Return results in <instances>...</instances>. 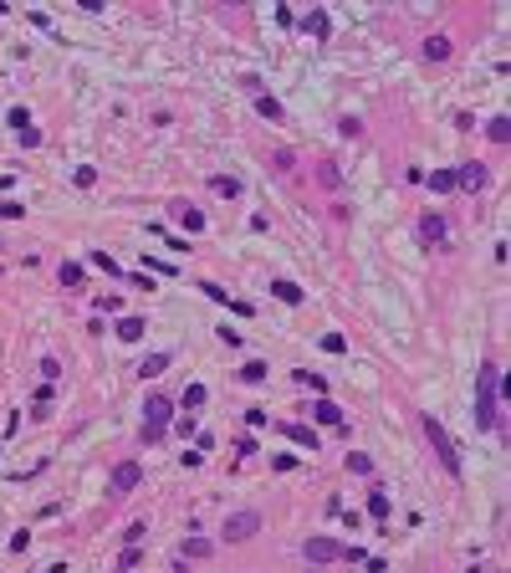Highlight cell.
<instances>
[{
  "label": "cell",
  "instance_id": "6da1fadb",
  "mask_svg": "<svg viewBox=\"0 0 511 573\" xmlns=\"http://www.w3.org/2000/svg\"><path fill=\"white\" fill-rule=\"evenodd\" d=\"M476 430H501V369L481 363L476 374Z\"/></svg>",
  "mask_w": 511,
  "mask_h": 573
},
{
  "label": "cell",
  "instance_id": "7a4b0ae2",
  "mask_svg": "<svg viewBox=\"0 0 511 573\" xmlns=\"http://www.w3.org/2000/svg\"><path fill=\"white\" fill-rule=\"evenodd\" d=\"M419 430H425V440L435 446V455H440V466H445V471H450V476H461V455H455V440L445 435V425L435 420V415H419Z\"/></svg>",
  "mask_w": 511,
  "mask_h": 573
},
{
  "label": "cell",
  "instance_id": "3957f363",
  "mask_svg": "<svg viewBox=\"0 0 511 573\" xmlns=\"http://www.w3.org/2000/svg\"><path fill=\"white\" fill-rule=\"evenodd\" d=\"M169 415H174V405H169L164 394H149V405H143V440H149V446L169 430Z\"/></svg>",
  "mask_w": 511,
  "mask_h": 573
},
{
  "label": "cell",
  "instance_id": "277c9868",
  "mask_svg": "<svg viewBox=\"0 0 511 573\" xmlns=\"http://www.w3.org/2000/svg\"><path fill=\"white\" fill-rule=\"evenodd\" d=\"M256 532H261V512H230L225 527H220V538H225V543H245V538H256Z\"/></svg>",
  "mask_w": 511,
  "mask_h": 573
},
{
  "label": "cell",
  "instance_id": "5b68a950",
  "mask_svg": "<svg viewBox=\"0 0 511 573\" xmlns=\"http://www.w3.org/2000/svg\"><path fill=\"white\" fill-rule=\"evenodd\" d=\"M138 481H143V466H138V461H118L113 476H108V497H128Z\"/></svg>",
  "mask_w": 511,
  "mask_h": 573
},
{
  "label": "cell",
  "instance_id": "8992f818",
  "mask_svg": "<svg viewBox=\"0 0 511 573\" xmlns=\"http://www.w3.org/2000/svg\"><path fill=\"white\" fill-rule=\"evenodd\" d=\"M302 553H307V563H337V558H343V543H333V538H307L302 543Z\"/></svg>",
  "mask_w": 511,
  "mask_h": 573
},
{
  "label": "cell",
  "instance_id": "52a82bcc",
  "mask_svg": "<svg viewBox=\"0 0 511 573\" xmlns=\"http://www.w3.org/2000/svg\"><path fill=\"white\" fill-rule=\"evenodd\" d=\"M486 164H461V169H455V190H470V194H481V190H486Z\"/></svg>",
  "mask_w": 511,
  "mask_h": 573
},
{
  "label": "cell",
  "instance_id": "ba28073f",
  "mask_svg": "<svg viewBox=\"0 0 511 573\" xmlns=\"http://www.w3.org/2000/svg\"><path fill=\"white\" fill-rule=\"evenodd\" d=\"M10 128H21V149H36L41 143V128H31V113L26 108H10Z\"/></svg>",
  "mask_w": 511,
  "mask_h": 573
},
{
  "label": "cell",
  "instance_id": "9c48e42d",
  "mask_svg": "<svg viewBox=\"0 0 511 573\" xmlns=\"http://www.w3.org/2000/svg\"><path fill=\"white\" fill-rule=\"evenodd\" d=\"M200 292H205V297H215L220 307H235V318H251V302H235V297L225 292V286H215V282H200Z\"/></svg>",
  "mask_w": 511,
  "mask_h": 573
},
{
  "label": "cell",
  "instance_id": "30bf717a",
  "mask_svg": "<svg viewBox=\"0 0 511 573\" xmlns=\"http://www.w3.org/2000/svg\"><path fill=\"white\" fill-rule=\"evenodd\" d=\"M445 236H450V226H445V215H425V220H419V241H425V246H440Z\"/></svg>",
  "mask_w": 511,
  "mask_h": 573
},
{
  "label": "cell",
  "instance_id": "8fae6325",
  "mask_svg": "<svg viewBox=\"0 0 511 573\" xmlns=\"http://www.w3.org/2000/svg\"><path fill=\"white\" fill-rule=\"evenodd\" d=\"M312 420H322V425H333V430H343V410L333 405V399H317L312 405Z\"/></svg>",
  "mask_w": 511,
  "mask_h": 573
},
{
  "label": "cell",
  "instance_id": "7c38bea8",
  "mask_svg": "<svg viewBox=\"0 0 511 573\" xmlns=\"http://www.w3.org/2000/svg\"><path fill=\"white\" fill-rule=\"evenodd\" d=\"M271 292H277L286 307H302V286H297V282H286V277H281V282H271Z\"/></svg>",
  "mask_w": 511,
  "mask_h": 573
},
{
  "label": "cell",
  "instance_id": "4fadbf2b",
  "mask_svg": "<svg viewBox=\"0 0 511 573\" xmlns=\"http://www.w3.org/2000/svg\"><path fill=\"white\" fill-rule=\"evenodd\" d=\"M210 190L225 194V200H241V179H230V174H210Z\"/></svg>",
  "mask_w": 511,
  "mask_h": 573
},
{
  "label": "cell",
  "instance_id": "5bb4252c",
  "mask_svg": "<svg viewBox=\"0 0 511 573\" xmlns=\"http://www.w3.org/2000/svg\"><path fill=\"white\" fill-rule=\"evenodd\" d=\"M256 113H261V118H277V123L286 118V108H281V102L271 98V93H256Z\"/></svg>",
  "mask_w": 511,
  "mask_h": 573
},
{
  "label": "cell",
  "instance_id": "9a60e30c",
  "mask_svg": "<svg viewBox=\"0 0 511 573\" xmlns=\"http://www.w3.org/2000/svg\"><path fill=\"white\" fill-rule=\"evenodd\" d=\"M281 435H292L297 446H307V451H317V430H307V425H281Z\"/></svg>",
  "mask_w": 511,
  "mask_h": 573
},
{
  "label": "cell",
  "instance_id": "2e32d148",
  "mask_svg": "<svg viewBox=\"0 0 511 573\" xmlns=\"http://www.w3.org/2000/svg\"><path fill=\"white\" fill-rule=\"evenodd\" d=\"M450 57V36H429L425 42V62H445Z\"/></svg>",
  "mask_w": 511,
  "mask_h": 573
},
{
  "label": "cell",
  "instance_id": "e0dca14e",
  "mask_svg": "<svg viewBox=\"0 0 511 573\" xmlns=\"http://www.w3.org/2000/svg\"><path fill=\"white\" fill-rule=\"evenodd\" d=\"M389 512H394V502H389V491H369V517H378V522H384Z\"/></svg>",
  "mask_w": 511,
  "mask_h": 573
},
{
  "label": "cell",
  "instance_id": "ac0fdd59",
  "mask_svg": "<svg viewBox=\"0 0 511 573\" xmlns=\"http://www.w3.org/2000/svg\"><path fill=\"white\" fill-rule=\"evenodd\" d=\"M425 185H429V190H440V194H445V190H455V169H435V174H425Z\"/></svg>",
  "mask_w": 511,
  "mask_h": 573
},
{
  "label": "cell",
  "instance_id": "d6986e66",
  "mask_svg": "<svg viewBox=\"0 0 511 573\" xmlns=\"http://www.w3.org/2000/svg\"><path fill=\"white\" fill-rule=\"evenodd\" d=\"M118 338H123V343H138V338H143V318H123V322H118Z\"/></svg>",
  "mask_w": 511,
  "mask_h": 573
},
{
  "label": "cell",
  "instance_id": "ffe728a7",
  "mask_svg": "<svg viewBox=\"0 0 511 573\" xmlns=\"http://www.w3.org/2000/svg\"><path fill=\"white\" fill-rule=\"evenodd\" d=\"M302 31H307V36H317V42H327V16H322V10H312V16L302 21Z\"/></svg>",
  "mask_w": 511,
  "mask_h": 573
},
{
  "label": "cell",
  "instance_id": "44dd1931",
  "mask_svg": "<svg viewBox=\"0 0 511 573\" xmlns=\"http://www.w3.org/2000/svg\"><path fill=\"white\" fill-rule=\"evenodd\" d=\"M343 466H348L353 476H373V461H369V455H363V451H353V455H348Z\"/></svg>",
  "mask_w": 511,
  "mask_h": 573
},
{
  "label": "cell",
  "instance_id": "7402d4cb",
  "mask_svg": "<svg viewBox=\"0 0 511 573\" xmlns=\"http://www.w3.org/2000/svg\"><path fill=\"white\" fill-rule=\"evenodd\" d=\"M297 384H307V389H317V399L327 394V379H322V374H312V369H297Z\"/></svg>",
  "mask_w": 511,
  "mask_h": 573
},
{
  "label": "cell",
  "instance_id": "603a6c76",
  "mask_svg": "<svg viewBox=\"0 0 511 573\" xmlns=\"http://www.w3.org/2000/svg\"><path fill=\"white\" fill-rule=\"evenodd\" d=\"M486 138H491V143H506V138H511V123H506V118H491V123H486Z\"/></svg>",
  "mask_w": 511,
  "mask_h": 573
},
{
  "label": "cell",
  "instance_id": "cb8c5ba5",
  "mask_svg": "<svg viewBox=\"0 0 511 573\" xmlns=\"http://www.w3.org/2000/svg\"><path fill=\"white\" fill-rule=\"evenodd\" d=\"M261 379H266V363H261V358H251V363L241 369V384H261Z\"/></svg>",
  "mask_w": 511,
  "mask_h": 573
},
{
  "label": "cell",
  "instance_id": "d4e9b609",
  "mask_svg": "<svg viewBox=\"0 0 511 573\" xmlns=\"http://www.w3.org/2000/svg\"><path fill=\"white\" fill-rule=\"evenodd\" d=\"M164 369H169V354H154V358H143L138 374H143V379H154V374H164Z\"/></svg>",
  "mask_w": 511,
  "mask_h": 573
},
{
  "label": "cell",
  "instance_id": "484cf974",
  "mask_svg": "<svg viewBox=\"0 0 511 573\" xmlns=\"http://www.w3.org/2000/svg\"><path fill=\"white\" fill-rule=\"evenodd\" d=\"M179 220H185L189 230H205V210H194V205H179Z\"/></svg>",
  "mask_w": 511,
  "mask_h": 573
},
{
  "label": "cell",
  "instance_id": "4316f807",
  "mask_svg": "<svg viewBox=\"0 0 511 573\" xmlns=\"http://www.w3.org/2000/svg\"><path fill=\"white\" fill-rule=\"evenodd\" d=\"M210 553V543L200 538V532H194V538H185V558H205Z\"/></svg>",
  "mask_w": 511,
  "mask_h": 573
},
{
  "label": "cell",
  "instance_id": "83f0119b",
  "mask_svg": "<svg viewBox=\"0 0 511 573\" xmlns=\"http://www.w3.org/2000/svg\"><path fill=\"white\" fill-rule=\"evenodd\" d=\"M317 179H322L327 190H337V185H343V174H337V164H322V169H317Z\"/></svg>",
  "mask_w": 511,
  "mask_h": 573
},
{
  "label": "cell",
  "instance_id": "f1b7e54d",
  "mask_svg": "<svg viewBox=\"0 0 511 573\" xmlns=\"http://www.w3.org/2000/svg\"><path fill=\"white\" fill-rule=\"evenodd\" d=\"M82 277H87V271L77 266V262H67V266H62V282H67V286H82Z\"/></svg>",
  "mask_w": 511,
  "mask_h": 573
},
{
  "label": "cell",
  "instance_id": "f546056e",
  "mask_svg": "<svg viewBox=\"0 0 511 573\" xmlns=\"http://www.w3.org/2000/svg\"><path fill=\"white\" fill-rule=\"evenodd\" d=\"M185 405H189V410L205 405V384H189V389H185Z\"/></svg>",
  "mask_w": 511,
  "mask_h": 573
},
{
  "label": "cell",
  "instance_id": "4dcf8cb0",
  "mask_svg": "<svg viewBox=\"0 0 511 573\" xmlns=\"http://www.w3.org/2000/svg\"><path fill=\"white\" fill-rule=\"evenodd\" d=\"M337 134H343V138H363V123L358 118H343V123H337Z\"/></svg>",
  "mask_w": 511,
  "mask_h": 573
},
{
  "label": "cell",
  "instance_id": "1f68e13d",
  "mask_svg": "<svg viewBox=\"0 0 511 573\" xmlns=\"http://www.w3.org/2000/svg\"><path fill=\"white\" fill-rule=\"evenodd\" d=\"M93 266H102V271H113V277H123V271H118V262H113L108 251H93Z\"/></svg>",
  "mask_w": 511,
  "mask_h": 573
},
{
  "label": "cell",
  "instance_id": "d6a6232c",
  "mask_svg": "<svg viewBox=\"0 0 511 573\" xmlns=\"http://www.w3.org/2000/svg\"><path fill=\"white\" fill-rule=\"evenodd\" d=\"M118 307H123V297H118V292H102L97 297V312H118Z\"/></svg>",
  "mask_w": 511,
  "mask_h": 573
},
{
  "label": "cell",
  "instance_id": "836d02e7",
  "mask_svg": "<svg viewBox=\"0 0 511 573\" xmlns=\"http://www.w3.org/2000/svg\"><path fill=\"white\" fill-rule=\"evenodd\" d=\"M322 348H327V354H343L348 343H343V333H322Z\"/></svg>",
  "mask_w": 511,
  "mask_h": 573
},
{
  "label": "cell",
  "instance_id": "e575fe53",
  "mask_svg": "<svg viewBox=\"0 0 511 573\" xmlns=\"http://www.w3.org/2000/svg\"><path fill=\"white\" fill-rule=\"evenodd\" d=\"M241 455H256V435H241V440H235V461H241Z\"/></svg>",
  "mask_w": 511,
  "mask_h": 573
},
{
  "label": "cell",
  "instance_id": "d590c367",
  "mask_svg": "<svg viewBox=\"0 0 511 573\" xmlns=\"http://www.w3.org/2000/svg\"><path fill=\"white\" fill-rule=\"evenodd\" d=\"M16 215H26V205H16V200H0V220H16Z\"/></svg>",
  "mask_w": 511,
  "mask_h": 573
},
{
  "label": "cell",
  "instance_id": "8d00e7d4",
  "mask_svg": "<svg viewBox=\"0 0 511 573\" xmlns=\"http://www.w3.org/2000/svg\"><path fill=\"white\" fill-rule=\"evenodd\" d=\"M10 548L26 553V548H31V532H26V527H21V532H10Z\"/></svg>",
  "mask_w": 511,
  "mask_h": 573
},
{
  "label": "cell",
  "instance_id": "74e56055",
  "mask_svg": "<svg viewBox=\"0 0 511 573\" xmlns=\"http://www.w3.org/2000/svg\"><path fill=\"white\" fill-rule=\"evenodd\" d=\"M138 538H143V522H133V527L123 532V548H138Z\"/></svg>",
  "mask_w": 511,
  "mask_h": 573
},
{
  "label": "cell",
  "instance_id": "f35d334b",
  "mask_svg": "<svg viewBox=\"0 0 511 573\" xmlns=\"http://www.w3.org/2000/svg\"><path fill=\"white\" fill-rule=\"evenodd\" d=\"M133 563H138V548H123V558H118V573H128Z\"/></svg>",
  "mask_w": 511,
  "mask_h": 573
}]
</instances>
